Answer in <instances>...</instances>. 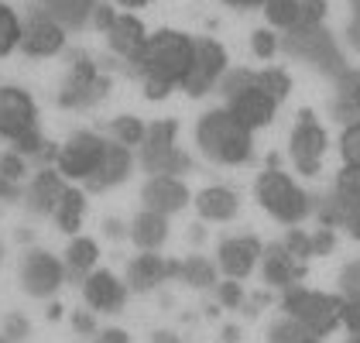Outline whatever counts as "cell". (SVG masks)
<instances>
[{"instance_id": "1", "label": "cell", "mask_w": 360, "mask_h": 343, "mask_svg": "<svg viewBox=\"0 0 360 343\" xmlns=\"http://www.w3.org/2000/svg\"><path fill=\"white\" fill-rule=\"evenodd\" d=\"M134 72L144 79L148 100H165L172 89H182L195 65V38L175 28H158L144 38L134 58Z\"/></svg>"}, {"instance_id": "2", "label": "cell", "mask_w": 360, "mask_h": 343, "mask_svg": "<svg viewBox=\"0 0 360 343\" xmlns=\"http://www.w3.org/2000/svg\"><path fill=\"white\" fill-rule=\"evenodd\" d=\"M195 144L217 165H244L254 155V131H248L226 107H213L195 124Z\"/></svg>"}, {"instance_id": "3", "label": "cell", "mask_w": 360, "mask_h": 343, "mask_svg": "<svg viewBox=\"0 0 360 343\" xmlns=\"http://www.w3.org/2000/svg\"><path fill=\"white\" fill-rule=\"evenodd\" d=\"M254 200L257 206L278 220L285 227H299L305 216L312 213V196L305 193L302 186L281 169H264L254 182Z\"/></svg>"}, {"instance_id": "4", "label": "cell", "mask_w": 360, "mask_h": 343, "mask_svg": "<svg viewBox=\"0 0 360 343\" xmlns=\"http://www.w3.org/2000/svg\"><path fill=\"white\" fill-rule=\"evenodd\" d=\"M223 96H226V110L237 117L248 131H261V127H268L278 114V100L271 93H264L257 79H254V72H226L223 76Z\"/></svg>"}, {"instance_id": "5", "label": "cell", "mask_w": 360, "mask_h": 343, "mask_svg": "<svg viewBox=\"0 0 360 343\" xmlns=\"http://www.w3.org/2000/svg\"><path fill=\"white\" fill-rule=\"evenodd\" d=\"M281 309H285V316H292L295 323H302L309 333H316V337L323 340V337H330L333 330L340 326L343 299H340V295H330V292H319V288L295 285L285 292Z\"/></svg>"}, {"instance_id": "6", "label": "cell", "mask_w": 360, "mask_h": 343, "mask_svg": "<svg viewBox=\"0 0 360 343\" xmlns=\"http://www.w3.org/2000/svg\"><path fill=\"white\" fill-rule=\"evenodd\" d=\"M138 162L148 175H182L189 169V155L179 148V124L175 120L148 124V134L138 148Z\"/></svg>"}, {"instance_id": "7", "label": "cell", "mask_w": 360, "mask_h": 343, "mask_svg": "<svg viewBox=\"0 0 360 343\" xmlns=\"http://www.w3.org/2000/svg\"><path fill=\"white\" fill-rule=\"evenodd\" d=\"M107 148H110V138H103L96 131H76L56 151V169L62 172L65 182H86L89 186L93 175L103 165V158H107Z\"/></svg>"}, {"instance_id": "8", "label": "cell", "mask_w": 360, "mask_h": 343, "mask_svg": "<svg viewBox=\"0 0 360 343\" xmlns=\"http://www.w3.org/2000/svg\"><path fill=\"white\" fill-rule=\"evenodd\" d=\"M326 151H330V134H326V127L316 120L312 110H302V114H299V124H295L292 134H288V158H292L295 172L316 175V172L323 169Z\"/></svg>"}, {"instance_id": "9", "label": "cell", "mask_w": 360, "mask_h": 343, "mask_svg": "<svg viewBox=\"0 0 360 343\" xmlns=\"http://www.w3.org/2000/svg\"><path fill=\"white\" fill-rule=\"evenodd\" d=\"M31 134H38V107L31 93L21 86H0V138L21 144Z\"/></svg>"}, {"instance_id": "10", "label": "cell", "mask_w": 360, "mask_h": 343, "mask_svg": "<svg viewBox=\"0 0 360 343\" xmlns=\"http://www.w3.org/2000/svg\"><path fill=\"white\" fill-rule=\"evenodd\" d=\"M65 275H69L65 264L56 254L41 251V247L28 251L21 257V268H18V282L31 299H52L58 288L65 285Z\"/></svg>"}, {"instance_id": "11", "label": "cell", "mask_w": 360, "mask_h": 343, "mask_svg": "<svg viewBox=\"0 0 360 343\" xmlns=\"http://www.w3.org/2000/svg\"><path fill=\"white\" fill-rule=\"evenodd\" d=\"M226 69H230V58H226V48H223L220 41H213V38H195V65L182 89H186L189 96H206L213 86L223 83Z\"/></svg>"}, {"instance_id": "12", "label": "cell", "mask_w": 360, "mask_h": 343, "mask_svg": "<svg viewBox=\"0 0 360 343\" xmlns=\"http://www.w3.org/2000/svg\"><path fill=\"white\" fill-rule=\"evenodd\" d=\"M261 257H264V244L254 233H233V237H223L217 247V268L226 278L244 282L248 275H254Z\"/></svg>"}, {"instance_id": "13", "label": "cell", "mask_w": 360, "mask_h": 343, "mask_svg": "<svg viewBox=\"0 0 360 343\" xmlns=\"http://www.w3.org/2000/svg\"><path fill=\"white\" fill-rule=\"evenodd\" d=\"M141 202H144V209H155L162 216H175L193 202V193L182 182V175H148V182L141 189Z\"/></svg>"}, {"instance_id": "14", "label": "cell", "mask_w": 360, "mask_h": 343, "mask_svg": "<svg viewBox=\"0 0 360 343\" xmlns=\"http://www.w3.org/2000/svg\"><path fill=\"white\" fill-rule=\"evenodd\" d=\"M127 282L124 278H117L113 271H89L83 282V299L86 306L93 309V313H120L124 309V302H127Z\"/></svg>"}, {"instance_id": "15", "label": "cell", "mask_w": 360, "mask_h": 343, "mask_svg": "<svg viewBox=\"0 0 360 343\" xmlns=\"http://www.w3.org/2000/svg\"><path fill=\"white\" fill-rule=\"evenodd\" d=\"M62 45H65V31H62V25L52 14H34V18H28L21 25V48L28 56L49 58L56 56Z\"/></svg>"}, {"instance_id": "16", "label": "cell", "mask_w": 360, "mask_h": 343, "mask_svg": "<svg viewBox=\"0 0 360 343\" xmlns=\"http://www.w3.org/2000/svg\"><path fill=\"white\" fill-rule=\"evenodd\" d=\"M302 275H305V264L299 257L288 254L281 244L264 247V257H261V278H264V285L288 292V288H295L302 282Z\"/></svg>"}, {"instance_id": "17", "label": "cell", "mask_w": 360, "mask_h": 343, "mask_svg": "<svg viewBox=\"0 0 360 343\" xmlns=\"http://www.w3.org/2000/svg\"><path fill=\"white\" fill-rule=\"evenodd\" d=\"M165 278H172V261H165L155 251H138V254L127 261V288L131 292H151L158 288Z\"/></svg>"}, {"instance_id": "18", "label": "cell", "mask_w": 360, "mask_h": 343, "mask_svg": "<svg viewBox=\"0 0 360 343\" xmlns=\"http://www.w3.org/2000/svg\"><path fill=\"white\" fill-rule=\"evenodd\" d=\"M195 213L210 224H230L240 213V196L230 186H206L193 196Z\"/></svg>"}, {"instance_id": "19", "label": "cell", "mask_w": 360, "mask_h": 343, "mask_svg": "<svg viewBox=\"0 0 360 343\" xmlns=\"http://www.w3.org/2000/svg\"><path fill=\"white\" fill-rule=\"evenodd\" d=\"M103 34H107V45H110L117 56L127 58V62L134 58V52H138L141 45H144V38H148L144 25H141L131 11H113L110 25L103 28Z\"/></svg>"}, {"instance_id": "20", "label": "cell", "mask_w": 360, "mask_h": 343, "mask_svg": "<svg viewBox=\"0 0 360 343\" xmlns=\"http://www.w3.org/2000/svg\"><path fill=\"white\" fill-rule=\"evenodd\" d=\"M69 189V182L62 179V172L58 169H41L31 175L28 182V206L34 209V213H49L52 216V209L58 206V200H62V193Z\"/></svg>"}, {"instance_id": "21", "label": "cell", "mask_w": 360, "mask_h": 343, "mask_svg": "<svg viewBox=\"0 0 360 343\" xmlns=\"http://www.w3.org/2000/svg\"><path fill=\"white\" fill-rule=\"evenodd\" d=\"M134 165H138V155H134V148H124V144L110 141V148H107V158H103V165H100V172L93 175V182H89V189H113V186H120L131 172H134Z\"/></svg>"}, {"instance_id": "22", "label": "cell", "mask_w": 360, "mask_h": 343, "mask_svg": "<svg viewBox=\"0 0 360 343\" xmlns=\"http://www.w3.org/2000/svg\"><path fill=\"white\" fill-rule=\"evenodd\" d=\"M127 237L138 251H158L168 240V216L155 209H141L138 216L127 224Z\"/></svg>"}, {"instance_id": "23", "label": "cell", "mask_w": 360, "mask_h": 343, "mask_svg": "<svg viewBox=\"0 0 360 343\" xmlns=\"http://www.w3.org/2000/svg\"><path fill=\"white\" fill-rule=\"evenodd\" d=\"M217 275H220L217 261H210L202 254H189L182 261H172V278H179L182 285L189 288H217Z\"/></svg>"}, {"instance_id": "24", "label": "cell", "mask_w": 360, "mask_h": 343, "mask_svg": "<svg viewBox=\"0 0 360 343\" xmlns=\"http://www.w3.org/2000/svg\"><path fill=\"white\" fill-rule=\"evenodd\" d=\"M96 261H100V244L93 237H79V233L69 240L65 257H62L65 271L69 275H79V278H86L89 271H96Z\"/></svg>"}, {"instance_id": "25", "label": "cell", "mask_w": 360, "mask_h": 343, "mask_svg": "<svg viewBox=\"0 0 360 343\" xmlns=\"http://www.w3.org/2000/svg\"><path fill=\"white\" fill-rule=\"evenodd\" d=\"M83 216H86V196L79 193V189H65L62 193V200H58V206L52 209V220H56L58 230H65V233H76V230L83 227Z\"/></svg>"}, {"instance_id": "26", "label": "cell", "mask_w": 360, "mask_h": 343, "mask_svg": "<svg viewBox=\"0 0 360 343\" xmlns=\"http://www.w3.org/2000/svg\"><path fill=\"white\" fill-rule=\"evenodd\" d=\"M144 134H148V124H144L141 117H131V114L113 117L110 141H117V144H124V148H134V151H138L141 141H144Z\"/></svg>"}, {"instance_id": "27", "label": "cell", "mask_w": 360, "mask_h": 343, "mask_svg": "<svg viewBox=\"0 0 360 343\" xmlns=\"http://www.w3.org/2000/svg\"><path fill=\"white\" fill-rule=\"evenodd\" d=\"M268 343H323L316 333H309L302 323H295L292 316H281L268 330Z\"/></svg>"}, {"instance_id": "28", "label": "cell", "mask_w": 360, "mask_h": 343, "mask_svg": "<svg viewBox=\"0 0 360 343\" xmlns=\"http://www.w3.org/2000/svg\"><path fill=\"white\" fill-rule=\"evenodd\" d=\"M21 45V18L0 0V58L11 56Z\"/></svg>"}, {"instance_id": "29", "label": "cell", "mask_w": 360, "mask_h": 343, "mask_svg": "<svg viewBox=\"0 0 360 343\" xmlns=\"http://www.w3.org/2000/svg\"><path fill=\"white\" fill-rule=\"evenodd\" d=\"M264 14L271 28H299V0H264Z\"/></svg>"}, {"instance_id": "30", "label": "cell", "mask_w": 360, "mask_h": 343, "mask_svg": "<svg viewBox=\"0 0 360 343\" xmlns=\"http://www.w3.org/2000/svg\"><path fill=\"white\" fill-rule=\"evenodd\" d=\"M254 79H257V86L264 89V93H271L278 103L292 93V76L285 72V69H278V65H268V69H261V72H254Z\"/></svg>"}, {"instance_id": "31", "label": "cell", "mask_w": 360, "mask_h": 343, "mask_svg": "<svg viewBox=\"0 0 360 343\" xmlns=\"http://www.w3.org/2000/svg\"><path fill=\"white\" fill-rule=\"evenodd\" d=\"M333 193L340 196L343 202H354L360 206V169L357 165H343L333 179Z\"/></svg>"}, {"instance_id": "32", "label": "cell", "mask_w": 360, "mask_h": 343, "mask_svg": "<svg viewBox=\"0 0 360 343\" xmlns=\"http://www.w3.org/2000/svg\"><path fill=\"white\" fill-rule=\"evenodd\" d=\"M340 158L343 165H357L360 169V120H350L340 134Z\"/></svg>"}, {"instance_id": "33", "label": "cell", "mask_w": 360, "mask_h": 343, "mask_svg": "<svg viewBox=\"0 0 360 343\" xmlns=\"http://www.w3.org/2000/svg\"><path fill=\"white\" fill-rule=\"evenodd\" d=\"M336 288H340V299H360V257L347 261L336 275Z\"/></svg>"}, {"instance_id": "34", "label": "cell", "mask_w": 360, "mask_h": 343, "mask_svg": "<svg viewBox=\"0 0 360 343\" xmlns=\"http://www.w3.org/2000/svg\"><path fill=\"white\" fill-rule=\"evenodd\" d=\"M281 247L305 264V261L312 257V233H309V230H302V227H288L285 240H281Z\"/></svg>"}, {"instance_id": "35", "label": "cell", "mask_w": 360, "mask_h": 343, "mask_svg": "<svg viewBox=\"0 0 360 343\" xmlns=\"http://www.w3.org/2000/svg\"><path fill=\"white\" fill-rule=\"evenodd\" d=\"M0 175L21 186V182H25V175H28V158H25L21 151H14V148H11V151H4V155H0Z\"/></svg>"}, {"instance_id": "36", "label": "cell", "mask_w": 360, "mask_h": 343, "mask_svg": "<svg viewBox=\"0 0 360 343\" xmlns=\"http://www.w3.org/2000/svg\"><path fill=\"white\" fill-rule=\"evenodd\" d=\"M217 299H220L223 309H244L248 295H244V285L237 278H226V282H217Z\"/></svg>"}, {"instance_id": "37", "label": "cell", "mask_w": 360, "mask_h": 343, "mask_svg": "<svg viewBox=\"0 0 360 343\" xmlns=\"http://www.w3.org/2000/svg\"><path fill=\"white\" fill-rule=\"evenodd\" d=\"M250 52L261 58V62L275 58V52H278V34L271 28H257L254 34H250Z\"/></svg>"}, {"instance_id": "38", "label": "cell", "mask_w": 360, "mask_h": 343, "mask_svg": "<svg viewBox=\"0 0 360 343\" xmlns=\"http://www.w3.org/2000/svg\"><path fill=\"white\" fill-rule=\"evenodd\" d=\"M326 18V0H299V28H319Z\"/></svg>"}, {"instance_id": "39", "label": "cell", "mask_w": 360, "mask_h": 343, "mask_svg": "<svg viewBox=\"0 0 360 343\" xmlns=\"http://www.w3.org/2000/svg\"><path fill=\"white\" fill-rule=\"evenodd\" d=\"M4 337L11 343H18V340H28L31 337V323H28V316H21V313H7L4 316V330H0Z\"/></svg>"}, {"instance_id": "40", "label": "cell", "mask_w": 360, "mask_h": 343, "mask_svg": "<svg viewBox=\"0 0 360 343\" xmlns=\"http://www.w3.org/2000/svg\"><path fill=\"white\" fill-rule=\"evenodd\" d=\"M312 233V257H326V254H333V247H336V230L333 227H319L316 230H309Z\"/></svg>"}, {"instance_id": "41", "label": "cell", "mask_w": 360, "mask_h": 343, "mask_svg": "<svg viewBox=\"0 0 360 343\" xmlns=\"http://www.w3.org/2000/svg\"><path fill=\"white\" fill-rule=\"evenodd\" d=\"M340 326H343L347 333H360V299H343Z\"/></svg>"}, {"instance_id": "42", "label": "cell", "mask_w": 360, "mask_h": 343, "mask_svg": "<svg viewBox=\"0 0 360 343\" xmlns=\"http://www.w3.org/2000/svg\"><path fill=\"white\" fill-rule=\"evenodd\" d=\"M72 330H76V337H96L100 330H96V313L93 309H76L72 313Z\"/></svg>"}, {"instance_id": "43", "label": "cell", "mask_w": 360, "mask_h": 343, "mask_svg": "<svg viewBox=\"0 0 360 343\" xmlns=\"http://www.w3.org/2000/svg\"><path fill=\"white\" fill-rule=\"evenodd\" d=\"M18 196H21V186L0 175V202H11V200H18Z\"/></svg>"}, {"instance_id": "44", "label": "cell", "mask_w": 360, "mask_h": 343, "mask_svg": "<svg viewBox=\"0 0 360 343\" xmlns=\"http://www.w3.org/2000/svg\"><path fill=\"white\" fill-rule=\"evenodd\" d=\"M96 343H131V337L124 330H103V333H96Z\"/></svg>"}, {"instance_id": "45", "label": "cell", "mask_w": 360, "mask_h": 343, "mask_svg": "<svg viewBox=\"0 0 360 343\" xmlns=\"http://www.w3.org/2000/svg\"><path fill=\"white\" fill-rule=\"evenodd\" d=\"M151 343H179V337H175L172 330H155V333H151Z\"/></svg>"}, {"instance_id": "46", "label": "cell", "mask_w": 360, "mask_h": 343, "mask_svg": "<svg viewBox=\"0 0 360 343\" xmlns=\"http://www.w3.org/2000/svg\"><path fill=\"white\" fill-rule=\"evenodd\" d=\"M110 4H117V7H124V11H134V7H148L151 0H110Z\"/></svg>"}, {"instance_id": "47", "label": "cell", "mask_w": 360, "mask_h": 343, "mask_svg": "<svg viewBox=\"0 0 360 343\" xmlns=\"http://www.w3.org/2000/svg\"><path fill=\"white\" fill-rule=\"evenodd\" d=\"M127 230H120V220H107V237H124Z\"/></svg>"}, {"instance_id": "48", "label": "cell", "mask_w": 360, "mask_h": 343, "mask_svg": "<svg viewBox=\"0 0 360 343\" xmlns=\"http://www.w3.org/2000/svg\"><path fill=\"white\" fill-rule=\"evenodd\" d=\"M230 4H233V7H257V4L264 7V0H230Z\"/></svg>"}, {"instance_id": "49", "label": "cell", "mask_w": 360, "mask_h": 343, "mask_svg": "<svg viewBox=\"0 0 360 343\" xmlns=\"http://www.w3.org/2000/svg\"><path fill=\"white\" fill-rule=\"evenodd\" d=\"M354 107H357V114H360V83H357V89H354Z\"/></svg>"}, {"instance_id": "50", "label": "cell", "mask_w": 360, "mask_h": 343, "mask_svg": "<svg viewBox=\"0 0 360 343\" xmlns=\"http://www.w3.org/2000/svg\"><path fill=\"white\" fill-rule=\"evenodd\" d=\"M347 343H360V333H350V337H347Z\"/></svg>"}, {"instance_id": "51", "label": "cell", "mask_w": 360, "mask_h": 343, "mask_svg": "<svg viewBox=\"0 0 360 343\" xmlns=\"http://www.w3.org/2000/svg\"><path fill=\"white\" fill-rule=\"evenodd\" d=\"M0 343H11V340H7V337H4V333H0Z\"/></svg>"}, {"instance_id": "52", "label": "cell", "mask_w": 360, "mask_h": 343, "mask_svg": "<svg viewBox=\"0 0 360 343\" xmlns=\"http://www.w3.org/2000/svg\"><path fill=\"white\" fill-rule=\"evenodd\" d=\"M0 261H4V244H0Z\"/></svg>"}, {"instance_id": "53", "label": "cell", "mask_w": 360, "mask_h": 343, "mask_svg": "<svg viewBox=\"0 0 360 343\" xmlns=\"http://www.w3.org/2000/svg\"><path fill=\"white\" fill-rule=\"evenodd\" d=\"M357 14H360V7H357Z\"/></svg>"}]
</instances>
